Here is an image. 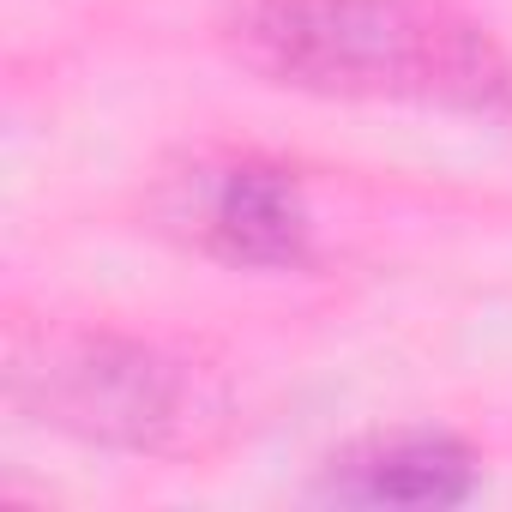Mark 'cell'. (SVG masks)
Listing matches in <instances>:
<instances>
[{
	"label": "cell",
	"instance_id": "cell-1",
	"mask_svg": "<svg viewBox=\"0 0 512 512\" xmlns=\"http://www.w3.org/2000/svg\"><path fill=\"white\" fill-rule=\"evenodd\" d=\"M223 37L247 73L308 97L512 109V61L440 0H241Z\"/></svg>",
	"mask_w": 512,
	"mask_h": 512
},
{
	"label": "cell",
	"instance_id": "cell-2",
	"mask_svg": "<svg viewBox=\"0 0 512 512\" xmlns=\"http://www.w3.org/2000/svg\"><path fill=\"white\" fill-rule=\"evenodd\" d=\"M7 398L37 428L139 458H193L229 428V392L199 362L91 326H55L19 344Z\"/></svg>",
	"mask_w": 512,
	"mask_h": 512
},
{
	"label": "cell",
	"instance_id": "cell-3",
	"mask_svg": "<svg viewBox=\"0 0 512 512\" xmlns=\"http://www.w3.org/2000/svg\"><path fill=\"white\" fill-rule=\"evenodd\" d=\"M175 235L235 272H296L314 260V211L302 175L272 157L199 163L163 205Z\"/></svg>",
	"mask_w": 512,
	"mask_h": 512
},
{
	"label": "cell",
	"instance_id": "cell-4",
	"mask_svg": "<svg viewBox=\"0 0 512 512\" xmlns=\"http://www.w3.org/2000/svg\"><path fill=\"white\" fill-rule=\"evenodd\" d=\"M482 488V458L446 434V428H392L344 446L326 458L314 494L338 506H404V512H440L464 506Z\"/></svg>",
	"mask_w": 512,
	"mask_h": 512
}]
</instances>
